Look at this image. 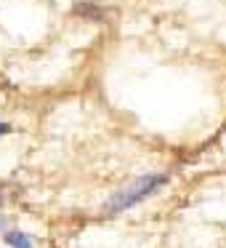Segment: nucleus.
Returning a JSON list of instances; mask_svg holds the SVG:
<instances>
[{
	"instance_id": "nucleus-3",
	"label": "nucleus",
	"mask_w": 226,
	"mask_h": 248,
	"mask_svg": "<svg viewBox=\"0 0 226 248\" xmlns=\"http://www.w3.org/2000/svg\"><path fill=\"white\" fill-rule=\"evenodd\" d=\"M6 134H11V125H8V123H0V136H6Z\"/></svg>"
},
{
	"instance_id": "nucleus-2",
	"label": "nucleus",
	"mask_w": 226,
	"mask_h": 248,
	"mask_svg": "<svg viewBox=\"0 0 226 248\" xmlns=\"http://www.w3.org/2000/svg\"><path fill=\"white\" fill-rule=\"evenodd\" d=\"M3 240H6L8 246H14V248H32L29 237L27 235H19V232H8V235H3Z\"/></svg>"
},
{
	"instance_id": "nucleus-1",
	"label": "nucleus",
	"mask_w": 226,
	"mask_h": 248,
	"mask_svg": "<svg viewBox=\"0 0 226 248\" xmlns=\"http://www.w3.org/2000/svg\"><path fill=\"white\" fill-rule=\"evenodd\" d=\"M168 184V176L165 173H149V176H139L136 182H130L128 187L117 189L112 198L104 203V214L114 216V214H123L125 208H133L139 205L141 200L152 198L155 192H160L162 187Z\"/></svg>"
}]
</instances>
